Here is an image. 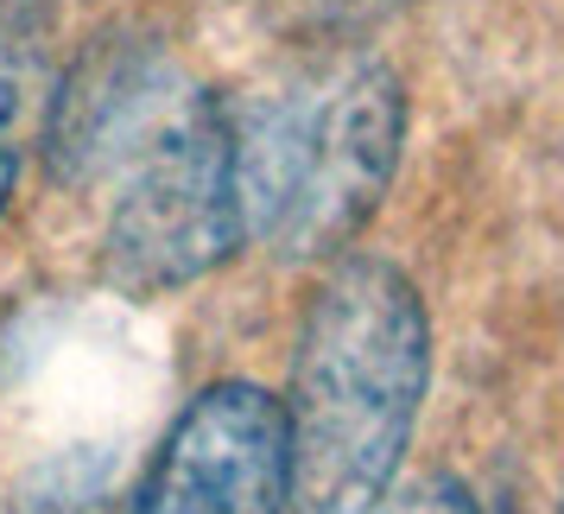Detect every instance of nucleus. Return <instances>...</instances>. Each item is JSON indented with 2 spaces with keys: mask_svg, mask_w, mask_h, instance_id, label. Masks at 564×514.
I'll return each instance as SVG.
<instances>
[{
  "mask_svg": "<svg viewBox=\"0 0 564 514\" xmlns=\"http://www.w3.org/2000/svg\"><path fill=\"white\" fill-rule=\"evenodd\" d=\"M432 382V318L381 255L330 267L292 350L285 502L299 514H381Z\"/></svg>",
  "mask_w": 564,
  "mask_h": 514,
  "instance_id": "f257e3e1",
  "label": "nucleus"
},
{
  "mask_svg": "<svg viewBox=\"0 0 564 514\" xmlns=\"http://www.w3.org/2000/svg\"><path fill=\"white\" fill-rule=\"evenodd\" d=\"M406 147V89L375 52L330 57L235 115L241 229L280 260L343 255L381 210Z\"/></svg>",
  "mask_w": 564,
  "mask_h": 514,
  "instance_id": "f03ea898",
  "label": "nucleus"
},
{
  "mask_svg": "<svg viewBox=\"0 0 564 514\" xmlns=\"http://www.w3.org/2000/svg\"><path fill=\"white\" fill-rule=\"evenodd\" d=\"M96 179H115L108 280L133 299L204 280L248 242L235 179V115L178 77L115 133Z\"/></svg>",
  "mask_w": 564,
  "mask_h": 514,
  "instance_id": "7ed1b4c3",
  "label": "nucleus"
},
{
  "mask_svg": "<svg viewBox=\"0 0 564 514\" xmlns=\"http://www.w3.org/2000/svg\"><path fill=\"white\" fill-rule=\"evenodd\" d=\"M285 419L254 382H216L172 419L133 489V514H280Z\"/></svg>",
  "mask_w": 564,
  "mask_h": 514,
  "instance_id": "20e7f679",
  "label": "nucleus"
},
{
  "mask_svg": "<svg viewBox=\"0 0 564 514\" xmlns=\"http://www.w3.org/2000/svg\"><path fill=\"white\" fill-rule=\"evenodd\" d=\"M13 514H133V489H121L108 458H57L26 483Z\"/></svg>",
  "mask_w": 564,
  "mask_h": 514,
  "instance_id": "39448f33",
  "label": "nucleus"
},
{
  "mask_svg": "<svg viewBox=\"0 0 564 514\" xmlns=\"http://www.w3.org/2000/svg\"><path fill=\"white\" fill-rule=\"evenodd\" d=\"M32 115H39V39L26 26H7L0 32V216L20 184Z\"/></svg>",
  "mask_w": 564,
  "mask_h": 514,
  "instance_id": "423d86ee",
  "label": "nucleus"
},
{
  "mask_svg": "<svg viewBox=\"0 0 564 514\" xmlns=\"http://www.w3.org/2000/svg\"><path fill=\"white\" fill-rule=\"evenodd\" d=\"M387 514H482V502H476V489L457 483V476H425V483H412Z\"/></svg>",
  "mask_w": 564,
  "mask_h": 514,
  "instance_id": "0eeeda50",
  "label": "nucleus"
},
{
  "mask_svg": "<svg viewBox=\"0 0 564 514\" xmlns=\"http://www.w3.org/2000/svg\"><path fill=\"white\" fill-rule=\"evenodd\" d=\"M317 7H330V13H375L387 0H317Z\"/></svg>",
  "mask_w": 564,
  "mask_h": 514,
  "instance_id": "6e6552de",
  "label": "nucleus"
}]
</instances>
